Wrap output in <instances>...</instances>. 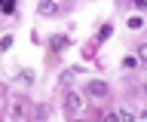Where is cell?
<instances>
[{"instance_id":"1","label":"cell","mask_w":147,"mask_h":122,"mask_svg":"<svg viewBox=\"0 0 147 122\" xmlns=\"http://www.w3.org/2000/svg\"><path fill=\"white\" fill-rule=\"evenodd\" d=\"M86 92H89L92 98H107V95H110V85L101 83V79H92V83L86 85Z\"/></svg>"},{"instance_id":"2","label":"cell","mask_w":147,"mask_h":122,"mask_svg":"<svg viewBox=\"0 0 147 122\" xmlns=\"http://www.w3.org/2000/svg\"><path fill=\"white\" fill-rule=\"evenodd\" d=\"M80 104H83V98H80V95H77V92H67V95H64V107H67V110H80Z\"/></svg>"},{"instance_id":"3","label":"cell","mask_w":147,"mask_h":122,"mask_svg":"<svg viewBox=\"0 0 147 122\" xmlns=\"http://www.w3.org/2000/svg\"><path fill=\"white\" fill-rule=\"evenodd\" d=\"M25 119V98H16L12 104V122H22Z\"/></svg>"},{"instance_id":"4","label":"cell","mask_w":147,"mask_h":122,"mask_svg":"<svg viewBox=\"0 0 147 122\" xmlns=\"http://www.w3.org/2000/svg\"><path fill=\"white\" fill-rule=\"evenodd\" d=\"M37 12H40V15H55V12H58V6H55V3H40V6H37Z\"/></svg>"},{"instance_id":"5","label":"cell","mask_w":147,"mask_h":122,"mask_svg":"<svg viewBox=\"0 0 147 122\" xmlns=\"http://www.w3.org/2000/svg\"><path fill=\"white\" fill-rule=\"evenodd\" d=\"M117 119L119 122H135V113H132V110H123V113H117Z\"/></svg>"},{"instance_id":"6","label":"cell","mask_w":147,"mask_h":122,"mask_svg":"<svg viewBox=\"0 0 147 122\" xmlns=\"http://www.w3.org/2000/svg\"><path fill=\"white\" fill-rule=\"evenodd\" d=\"M46 116H49V107H46V104H40V107H37V122H43Z\"/></svg>"},{"instance_id":"7","label":"cell","mask_w":147,"mask_h":122,"mask_svg":"<svg viewBox=\"0 0 147 122\" xmlns=\"http://www.w3.org/2000/svg\"><path fill=\"white\" fill-rule=\"evenodd\" d=\"M129 28H132V31H141V28H144V21L138 19V15H132V19H129Z\"/></svg>"},{"instance_id":"8","label":"cell","mask_w":147,"mask_h":122,"mask_svg":"<svg viewBox=\"0 0 147 122\" xmlns=\"http://www.w3.org/2000/svg\"><path fill=\"white\" fill-rule=\"evenodd\" d=\"M52 46H55V49H64V46H67V37H61V34L52 37Z\"/></svg>"},{"instance_id":"9","label":"cell","mask_w":147,"mask_h":122,"mask_svg":"<svg viewBox=\"0 0 147 122\" xmlns=\"http://www.w3.org/2000/svg\"><path fill=\"white\" fill-rule=\"evenodd\" d=\"M0 12H6V15H12V12H16V3H9V0H6V3H0Z\"/></svg>"},{"instance_id":"10","label":"cell","mask_w":147,"mask_h":122,"mask_svg":"<svg viewBox=\"0 0 147 122\" xmlns=\"http://www.w3.org/2000/svg\"><path fill=\"white\" fill-rule=\"evenodd\" d=\"M138 61H147V43H141V46H138Z\"/></svg>"},{"instance_id":"11","label":"cell","mask_w":147,"mask_h":122,"mask_svg":"<svg viewBox=\"0 0 147 122\" xmlns=\"http://www.w3.org/2000/svg\"><path fill=\"white\" fill-rule=\"evenodd\" d=\"M74 76H77V70H64V76H61V83L67 85V83H71V79H74Z\"/></svg>"},{"instance_id":"12","label":"cell","mask_w":147,"mask_h":122,"mask_svg":"<svg viewBox=\"0 0 147 122\" xmlns=\"http://www.w3.org/2000/svg\"><path fill=\"white\" fill-rule=\"evenodd\" d=\"M110 34H113V28H110V25H104V28H101V34H98V37H101V40H107Z\"/></svg>"},{"instance_id":"13","label":"cell","mask_w":147,"mask_h":122,"mask_svg":"<svg viewBox=\"0 0 147 122\" xmlns=\"http://www.w3.org/2000/svg\"><path fill=\"white\" fill-rule=\"evenodd\" d=\"M104 122H119V119H117V113H107V116H104Z\"/></svg>"},{"instance_id":"14","label":"cell","mask_w":147,"mask_h":122,"mask_svg":"<svg viewBox=\"0 0 147 122\" xmlns=\"http://www.w3.org/2000/svg\"><path fill=\"white\" fill-rule=\"evenodd\" d=\"M74 122H80V119H74Z\"/></svg>"}]
</instances>
